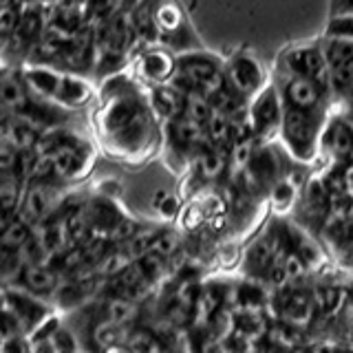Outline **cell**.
Segmentation results:
<instances>
[{"mask_svg": "<svg viewBox=\"0 0 353 353\" xmlns=\"http://www.w3.org/2000/svg\"><path fill=\"white\" fill-rule=\"evenodd\" d=\"M146 99L154 117L159 119V124L183 115V93L170 82L146 84Z\"/></svg>", "mask_w": 353, "mask_h": 353, "instance_id": "obj_15", "label": "cell"}, {"mask_svg": "<svg viewBox=\"0 0 353 353\" xmlns=\"http://www.w3.org/2000/svg\"><path fill=\"white\" fill-rule=\"evenodd\" d=\"M336 14H353V0H331L329 16Z\"/></svg>", "mask_w": 353, "mask_h": 353, "instance_id": "obj_34", "label": "cell"}, {"mask_svg": "<svg viewBox=\"0 0 353 353\" xmlns=\"http://www.w3.org/2000/svg\"><path fill=\"white\" fill-rule=\"evenodd\" d=\"M16 334H25L20 320L14 316V312H9L5 305H0V336L9 338V336H16Z\"/></svg>", "mask_w": 353, "mask_h": 353, "instance_id": "obj_31", "label": "cell"}, {"mask_svg": "<svg viewBox=\"0 0 353 353\" xmlns=\"http://www.w3.org/2000/svg\"><path fill=\"white\" fill-rule=\"evenodd\" d=\"M93 99V84L86 80L82 73L62 71L58 93L53 97V104L62 106L64 110L82 108Z\"/></svg>", "mask_w": 353, "mask_h": 353, "instance_id": "obj_16", "label": "cell"}, {"mask_svg": "<svg viewBox=\"0 0 353 353\" xmlns=\"http://www.w3.org/2000/svg\"><path fill=\"white\" fill-rule=\"evenodd\" d=\"M25 181L14 170H0V223L18 214Z\"/></svg>", "mask_w": 353, "mask_h": 353, "instance_id": "obj_20", "label": "cell"}, {"mask_svg": "<svg viewBox=\"0 0 353 353\" xmlns=\"http://www.w3.org/2000/svg\"><path fill=\"white\" fill-rule=\"evenodd\" d=\"M181 243H179V236L174 234L170 230H161L157 232V236H154L152 245H150V252L161 256L163 261H170L172 256H176V252H179Z\"/></svg>", "mask_w": 353, "mask_h": 353, "instance_id": "obj_28", "label": "cell"}, {"mask_svg": "<svg viewBox=\"0 0 353 353\" xmlns=\"http://www.w3.org/2000/svg\"><path fill=\"white\" fill-rule=\"evenodd\" d=\"M327 55L329 69L340 66L349 60H353V40H340V38H323L320 40Z\"/></svg>", "mask_w": 353, "mask_h": 353, "instance_id": "obj_26", "label": "cell"}, {"mask_svg": "<svg viewBox=\"0 0 353 353\" xmlns=\"http://www.w3.org/2000/svg\"><path fill=\"white\" fill-rule=\"evenodd\" d=\"M16 157H18V150L14 146H9V143L0 141V170H14Z\"/></svg>", "mask_w": 353, "mask_h": 353, "instance_id": "obj_33", "label": "cell"}, {"mask_svg": "<svg viewBox=\"0 0 353 353\" xmlns=\"http://www.w3.org/2000/svg\"><path fill=\"white\" fill-rule=\"evenodd\" d=\"M345 190L347 196L353 201V159L345 161Z\"/></svg>", "mask_w": 353, "mask_h": 353, "instance_id": "obj_35", "label": "cell"}, {"mask_svg": "<svg viewBox=\"0 0 353 353\" xmlns=\"http://www.w3.org/2000/svg\"><path fill=\"white\" fill-rule=\"evenodd\" d=\"M320 152L334 161L353 159V117L349 113H329L320 137Z\"/></svg>", "mask_w": 353, "mask_h": 353, "instance_id": "obj_11", "label": "cell"}, {"mask_svg": "<svg viewBox=\"0 0 353 353\" xmlns=\"http://www.w3.org/2000/svg\"><path fill=\"white\" fill-rule=\"evenodd\" d=\"M281 225H283V236H285L287 248L303 259L309 272L323 270L329 263V256L323 250V245L312 236V232L303 228L301 223H294V221H285V219H281Z\"/></svg>", "mask_w": 353, "mask_h": 353, "instance_id": "obj_13", "label": "cell"}, {"mask_svg": "<svg viewBox=\"0 0 353 353\" xmlns=\"http://www.w3.org/2000/svg\"><path fill=\"white\" fill-rule=\"evenodd\" d=\"M60 279L62 276L58 272H53L47 263H29V265H22L20 276L16 279L14 285L49 301L51 294L55 292V287H58Z\"/></svg>", "mask_w": 353, "mask_h": 353, "instance_id": "obj_17", "label": "cell"}, {"mask_svg": "<svg viewBox=\"0 0 353 353\" xmlns=\"http://www.w3.org/2000/svg\"><path fill=\"white\" fill-rule=\"evenodd\" d=\"M95 110L97 139L115 161L139 165L161 146V124L148 106L146 88L121 71L102 80Z\"/></svg>", "mask_w": 353, "mask_h": 353, "instance_id": "obj_1", "label": "cell"}, {"mask_svg": "<svg viewBox=\"0 0 353 353\" xmlns=\"http://www.w3.org/2000/svg\"><path fill=\"white\" fill-rule=\"evenodd\" d=\"M152 208L163 221H176V216H179V212H181V199L176 194L159 190L152 196Z\"/></svg>", "mask_w": 353, "mask_h": 353, "instance_id": "obj_27", "label": "cell"}, {"mask_svg": "<svg viewBox=\"0 0 353 353\" xmlns=\"http://www.w3.org/2000/svg\"><path fill=\"white\" fill-rule=\"evenodd\" d=\"M351 219H353V208H351Z\"/></svg>", "mask_w": 353, "mask_h": 353, "instance_id": "obj_37", "label": "cell"}, {"mask_svg": "<svg viewBox=\"0 0 353 353\" xmlns=\"http://www.w3.org/2000/svg\"><path fill=\"white\" fill-rule=\"evenodd\" d=\"M268 205H270V212L276 216V219H287L292 212L296 203L301 201V185H296L290 174H283L281 179H276L270 190H268Z\"/></svg>", "mask_w": 353, "mask_h": 353, "instance_id": "obj_18", "label": "cell"}, {"mask_svg": "<svg viewBox=\"0 0 353 353\" xmlns=\"http://www.w3.org/2000/svg\"><path fill=\"white\" fill-rule=\"evenodd\" d=\"M301 201L305 205V212L312 219L325 221L329 216L334 199H331V194L327 190L323 174H312L303 183V188H301Z\"/></svg>", "mask_w": 353, "mask_h": 353, "instance_id": "obj_19", "label": "cell"}, {"mask_svg": "<svg viewBox=\"0 0 353 353\" xmlns=\"http://www.w3.org/2000/svg\"><path fill=\"white\" fill-rule=\"evenodd\" d=\"M314 303H316V314L323 316H334L340 312V307L345 305V292L336 285H323L312 290Z\"/></svg>", "mask_w": 353, "mask_h": 353, "instance_id": "obj_23", "label": "cell"}, {"mask_svg": "<svg viewBox=\"0 0 353 353\" xmlns=\"http://www.w3.org/2000/svg\"><path fill=\"white\" fill-rule=\"evenodd\" d=\"M3 342H5V338H3V336H0V351H3Z\"/></svg>", "mask_w": 353, "mask_h": 353, "instance_id": "obj_36", "label": "cell"}, {"mask_svg": "<svg viewBox=\"0 0 353 353\" xmlns=\"http://www.w3.org/2000/svg\"><path fill=\"white\" fill-rule=\"evenodd\" d=\"M121 181L117 179H110V176H104V179H99L93 183V194H102V196H113V199H119L121 194Z\"/></svg>", "mask_w": 353, "mask_h": 353, "instance_id": "obj_32", "label": "cell"}, {"mask_svg": "<svg viewBox=\"0 0 353 353\" xmlns=\"http://www.w3.org/2000/svg\"><path fill=\"white\" fill-rule=\"evenodd\" d=\"M84 214L88 221V228H91V234L106 241L113 239L117 228L128 216V212L121 208L117 199L102 194H91L88 199H84Z\"/></svg>", "mask_w": 353, "mask_h": 353, "instance_id": "obj_9", "label": "cell"}, {"mask_svg": "<svg viewBox=\"0 0 353 353\" xmlns=\"http://www.w3.org/2000/svg\"><path fill=\"white\" fill-rule=\"evenodd\" d=\"M331 108H292L285 106L279 141L294 163L309 165L320 154V137Z\"/></svg>", "mask_w": 353, "mask_h": 353, "instance_id": "obj_2", "label": "cell"}, {"mask_svg": "<svg viewBox=\"0 0 353 353\" xmlns=\"http://www.w3.org/2000/svg\"><path fill=\"white\" fill-rule=\"evenodd\" d=\"M33 228L36 225L20 214L3 221V223H0V245L9 250H20L31 239Z\"/></svg>", "mask_w": 353, "mask_h": 353, "instance_id": "obj_21", "label": "cell"}, {"mask_svg": "<svg viewBox=\"0 0 353 353\" xmlns=\"http://www.w3.org/2000/svg\"><path fill=\"white\" fill-rule=\"evenodd\" d=\"M66 113H69V110H64L62 106L49 102V99L33 97L31 93L27 95L25 102H20L14 110H11V115L20 117L22 121L36 126L42 132L66 124Z\"/></svg>", "mask_w": 353, "mask_h": 353, "instance_id": "obj_14", "label": "cell"}, {"mask_svg": "<svg viewBox=\"0 0 353 353\" xmlns=\"http://www.w3.org/2000/svg\"><path fill=\"white\" fill-rule=\"evenodd\" d=\"M132 69L143 84H165L176 73V53L161 44H152L135 55Z\"/></svg>", "mask_w": 353, "mask_h": 353, "instance_id": "obj_10", "label": "cell"}, {"mask_svg": "<svg viewBox=\"0 0 353 353\" xmlns=\"http://www.w3.org/2000/svg\"><path fill=\"white\" fill-rule=\"evenodd\" d=\"M351 97H353V95H351Z\"/></svg>", "mask_w": 353, "mask_h": 353, "instance_id": "obj_38", "label": "cell"}, {"mask_svg": "<svg viewBox=\"0 0 353 353\" xmlns=\"http://www.w3.org/2000/svg\"><path fill=\"white\" fill-rule=\"evenodd\" d=\"M329 91L331 97H342V99H349L353 95V60L334 66L329 71Z\"/></svg>", "mask_w": 353, "mask_h": 353, "instance_id": "obj_24", "label": "cell"}, {"mask_svg": "<svg viewBox=\"0 0 353 353\" xmlns=\"http://www.w3.org/2000/svg\"><path fill=\"white\" fill-rule=\"evenodd\" d=\"M279 69L307 80H316L329 86V62L320 42H301L285 49L279 58Z\"/></svg>", "mask_w": 353, "mask_h": 353, "instance_id": "obj_6", "label": "cell"}, {"mask_svg": "<svg viewBox=\"0 0 353 353\" xmlns=\"http://www.w3.org/2000/svg\"><path fill=\"white\" fill-rule=\"evenodd\" d=\"M29 95L25 82H22L20 71H7L0 77V104L7 106L9 110H14L20 102H25Z\"/></svg>", "mask_w": 353, "mask_h": 353, "instance_id": "obj_22", "label": "cell"}, {"mask_svg": "<svg viewBox=\"0 0 353 353\" xmlns=\"http://www.w3.org/2000/svg\"><path fill=\"white\" fill-rule=\"evenodd\" d=\"M170 84H174L181 93L196 91L210 97L225 84L223 62L201 49L181 51L176 53V73Z\"/></svg>", "mask_w": 353, "mask_h": 353, "instance_id": "obj_3", "label": "cell"}, {"mask_svg": "<svg viewBox=\"0 0 353 353\" xmlns=\"http://www.w3.org/2000/svg\"><path fill=\"white\" fill-rule=\"evenodd\" d=\"M47 342H49V351H53V353H58V351H77V349H80L77 334L69 325H64V323L47 338Z\"/></svg>", "mask_w": 353, "mask_h": 353, "instance_id": "obj_30", "label": "cell"}, {"mask_svg": "<svg viewBox=\"0 0 353 353\" xmlns=\"http://www.w3.org/2000/svg\"><path fill=\"white\" fill-rule=\"evenodd\" d=\"M323 38H340V40H353V14H336L329 16Z\"/></svg>", "mask_w": 353, "mask_h": 353, "instance_id": "obj_29", "label": "cell"}, {"mask_svg": "<svg viewBox=\"0 0 353 353\" xmlns=\"http://www.w3.org/2000/svg\"><path fill=\"white\" fill-rule=\"evenodd\" d=\"M274 82L279 84V91L283 95L285 106L292 108H329L331 91L329 86L320 84L316 80H307L301 75H292L287 71L276 73Z\"/></svg>", "mask_w": 353, "mask_h": 353, "instance_id": "obj_7", "label": "cell"}, {"mask_svg": "<svg viewBox=\"0 0 353 353\" xmlns=\"http://www.w3.org/2000/svg\"><path fill=\"white\" fill-rule=\"evenodd\" d=\"M223 71L225 84L234 93H239L245 102L272 80L268 71H265V64L261 62V58L250 49H239L232 53L223 62Z\"/></svg>", "mask_w": 353, "mask_h": 353, "instance_id": "obj_5", "label": "cell"}, {"mask_svg": "<svg viewBox=\"0 0 353 353\" xmlns=\"http://www.w3.org/2000/svg\"><path fill=\"white\" fill-rule=\"evenodd\" d=\"M0 305H5L9 312H14V316L20 320L22 331H25L27 336L55 312V307L51 303H47V298H40L36 294L22 290L18 285L5 287Z\"/></svg>", "mask_w": 353, "mask_h": 353, "instance_id": "obj_8", "label": "cell"}, {"mask_svg": "<svg viewBox=\"0 0 353 353\" xmlns=\"http://www.w3.org/2000/svg\"><path fill=\"white\" fill-rule=\"evenodd\" d=\"M285 102L279 84L270 80L261 91L248 99V119L259 143H276L281 137Z\"/></svg>", "mask_w": 353, "mask_h": 353, "instance_id": "obj_4", "label": "cell"}, {"mask_svg": "<svg viewBox=\"0 0 353 353\" xmlns=\"http://www.w3.org/2000/svg\"><path fill=\"white\" fill-rule=\"evenodd\" d=\"M212 113H214V108H212V102H210V97H205L203 93H196V91L183 93V115L185 117H190L205 126V121L212 117Z\"/></svg>", "mask_w": 353, "mask_h": 353, "instance_id": "obj_25", "label": "cell"}, {"mask_svg": "<svg viewBox=\"0 0 353 353\" xmlns=\"http://www.w3.org/2000/svg\"><path fill=\"white\" fill-rule=\"evenodd\" d=\"M276 318L283 323L292 325L296 329H303L314 320L316 316V303L312 292L294 290V287H281L276 290Z\"/></svg>", "mask_w": 353, "mask_h": 353, "instance_id": "obj_12", "label": "cell"}]
</instances>
